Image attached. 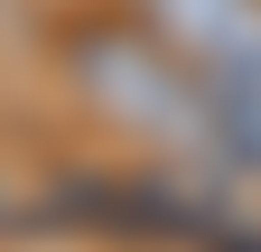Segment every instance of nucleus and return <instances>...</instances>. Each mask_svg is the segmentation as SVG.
Masks as SVG:
<instances>
[{
	"instance_id": "obj_1",
	"label": "nucleus",
	"mask_w": 261,
	"mask_h": 252,
	"mask_svg": "<svg viewBox=\"0 0 261 252\" xmlns=\"http://www.w3.org/2000/svg\"><path fill=\"white\" fill-rule=\"evenodd\" d=\"M65 84L84 93L112 131L149 140L159 159H187V168H224V112L205 75L168 56L140 19H93V28H65Z\"/></svg>"
}]
</instances>
